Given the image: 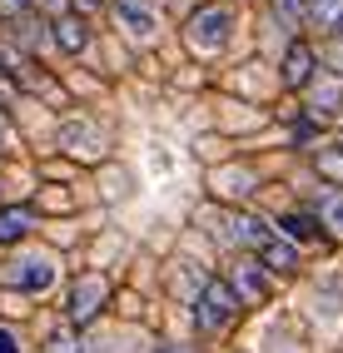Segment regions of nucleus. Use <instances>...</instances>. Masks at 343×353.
Returning <instances> with one entry per match:
<instances>
[{"label":"nucleus","mask_w":343,"mask_h":353,"mask_svg":"<svg viewBox=\"0 0 343 353\" xmlns=\"http://www.w3.org/2000/svg\"><path fill=\"white\" fill-rule=\"evenodd\" d=\"M229 30H234V15H229V6H199L189 20H185V40L194 55H214L224 50Z\"/></svg>","instance_id":"1"},{"label":"nucleus","mask_w":343,"mask_h":353,"mask_svg":"<svg viewBox=\"0 0 343 353\" xmlns=\"http://www.w3.org/2000/svg\"><path fill=\"white\" fill-rule=\"evenodd\" d=\"M284 85L289 90H309L313 85V50H309V45H289V55H284Z\"/></svg>","instance_id":"8"},{"label":"nucleus","mask_w":343,"mask_h":353,"mask_svg":"<svg viewBox=\"0 0 343 353\" xmlns=\"http://www.w3.org/2000/svg\"><path fill=\"white\" fill-rule=\"evenodd\" d=\"M318 219H324L333 234H343V190H324V194H318Z\"/></svg>","instance_id":"14"},{"label":"nucleus","mask_w":343,"mask_h":353,"mask_svg":"<svg viewBox=\"0 0 343 353\" xmlns=\"http://www.w3.org/2000/svg\"><path fill=\"white\" fill-rule=\"evenodd\" d=\"M60 150H70L75 159H105L110 139L95 120H65L60 125Z\"/></svg>","instance_id":"4"},{"label":"nucleus","mask_w":343,"mask_h":353,"mask_svg":"<svg viewBox=\"0 0 343 353\" xmlns=\"http://www.w3.org/2000/svg\"><path fill=\"white\" fill-rule=\"evenodd\" d=\"M114 20H120V30H129L134 40H149L154 35V6L149 0H110Z\"/></svg>","instance_id":"6"},{"label":"nucleus","mask_w":343,"mask_h":353,"mask_svg":"<svg viewBox=\"0 0 343 353\" xmlns=\"http://www.w3.org/2000/svg\"><path fill=\"white\" fill-rule=\"evenodd\" d=\"M239 289L234 284H224V279H204L199 294H194V323L199 328H224L229 319L239 314Z\"/></svg>","instance_id":"2"},{"label":"nucleus","mask_w":343,"mask_h":353,"mask_svg":"<svg viewBox=\"0 0 343 353\" xmlns=\"http://www.w3.org/2000/svg\"><path fill=\"white\" fill-rule=\"evenodd\" d=\"M234 289H239V299H249V303H259L269 284H264V279H259L254 269H239V284H234Z\"/></svg>","instance_id":"16"},{"label":"nucleus","mask_w":343,"mask_h":353,"mask_svg":"<svg viewBox=\"0 0 343 353\" xmlns=\"http://www.w3.org/2000/svg\"><path fill=\"white\" fill-rule=\"evenodd\" d=\"M0 284L15 289V294H45L55 284V259L50 254H25V259L0 269Z\"/></svg>","instance_id":"3"},{"label":"nucleus","mask_w":343,"mask_h":353,"mask_svg":"<svg viewBox=\"0 0 343 353\" xmlns=\"http://www.w3.org/2000/svg\"><path fill=\"white\" fill-rule=\"evenodd\" d=\"M50 40L60 45L65 55H80L85 45H90V26H85V15H75V10L55 15V26H50Z\"/></svg>","instance_id":"7"},{"label":"nucleus","mask_w":343,"mask_h":353,"mask_svg":"<svg viewBox=\"0 0 343 353\" xmlns=\"http://www.w3.org/2000/svg\"><path fill=\"white\" fill-rule=\"evenodd\" d=\"M45 348H50V353H85V343H80V334H75V323H55L50 339H45Z\"/></svg>","instance_id":"15"},{"label":"nucleus","mask_w":343,"mask_h":353,"mask_svg":"<svg viewBox=\"0 0 343 353\" xmlns=\"http://www.w3.org/2000/svg\"><path fill=\"white\" fill-rule=\"evenodd\" d=\"M338 150H343V139H338Z\"/></svg>","instance_id":"21"},{"label":"nucleus","mask_w":343,"mask_h":353,"mask_svg":"<svg viewBox=\"0 0 343 353\" xmlns=\"http://www.w3.org/2000/svg\"><path fill=\"white\" fill-rule=\"evenodd\" d=\"M30 229H35V209H30V204H10V209H0V244H20Z\"/></svg>","instance_id":"9"},{"label":"nucleus","mask_w":343,"mask_h":353,"mask_svg":"<svg viewBox=\"0 0 343 353\" xmlns=\"http://www.w3.org/2000/svg\"><path fill=\"white\" fill-rule=\"evenodd\" d=\"M35 6H45V10H55V15H65V0H35Z\"/></svg>","instance_id":"20"},{"label":"nucleus","mask_w":343,"mask_h":353,"mask_svg":"<svg viewBox=\"0 0 343 353\" xmlns=\"http://www.w3.org/2000/svg\"><path fill=\"white\" fill-rule=\"evenodd\" d=\"M105 294H110L105 279H100V274H85L80 284L70 289V299H65V319H70V323L95 319V314H100V303H105Z\"/></svg>","instance_id":"5"},{"label":"nucleus","mask_w":343,"mask_h":353,"mask_svg":"<svg viewBox=\"0 0 343 353\" xmlns=\"http://www.w3.org/2000/svg\"><path fill=\"white\" fill-rule=\"evenodd\" d=\"M259 264H264L269 274H289V269H299V244H293V239H273V244L259 254Z\"/></svg>","instance_id":"12"},{"label":"nucleus","mask_w":343,"mask_h":353,"mask_svg":"<svg viewBox=\"0 0 343 353\" xmlns=\"http://www.w3.org/2000/svg\"><path fill=\"white\" fill-rule=\"evenodd\" d=\"M0 353H20V343H15L10 328H0Z\"/></svg>","instance_id":"19"},{"label":"nucleus","mask_w":343,"mask_h":353,"mask_svg":"<svg viewBox=\"0 0 343 353\" xmlns=\"http://www.w3.org/2000/svg\"><path fill=\"white\" fill-rule=\"evenodd\" d=\"M273 239H279V234H273V229H269L259 214H239V219H234V244H244V249H259V254H264Z\"/></svg>","instance_id":"10"},{"label":"nucleus","mask_w":343,"mask_h":353,"mask_svg":"<svg viewBox=\"0 0 343 353\" xmlns=\"http://www.w3.org/2000/svg\"><path fill=\"white\" fill-rule=\"evenodd\" d=\"M25 6H35V0H0V15H20Z\"/></svg>","instance_id":"18"},{"label":"nucleus","mask_w":343,"mask_h":353,"mask_svg":"<svg viewBox=\"0 0 343 353\" xmlns=\"http://www.w3.org/2000/svg\"><path fill=\"white\" fill-rule=\"evenodd\" d=\"M309 26L324 35L343 30V0H309Z\"/></svg>","instance_id":"13"},{"label":"nucleus","mask_w":343,"mask_h":353,"mask_svg":"<svg viewBox=\"0 0 343 353\" xmlns=\"http://www.w3.org/2000/svg\"><path fill=\"white\" fill-rule=\"evenodd\" d=\"M15 145V130H10V114L0 110V150H10Z\"/></svg>","instance_id":"17"},{"label":"nucleus","mask_w":343,"mask_h":353,"mask_svg":"<svg viewBox=\"0 0 343 353\" xmlns=\"http://www.w3.org/2000/svg\"><path fill=\"white\" fill-rule=\"evenodd\" d=\"M309 90H313V114H324V120H329V114H343V80L318 75Z\"/></svg>","instance_id":"11"}]
</instances>
